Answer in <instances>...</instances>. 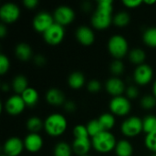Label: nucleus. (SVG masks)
Segmentation results:
<instances>
[{"instance_id":"nucleus-31","label":"nucleus","mask_w":156,"mask_h":156,"mask_svg":"<svg viewBox=\"0 0 156 156\" xmlns=\"http://www.w3.org/2000/svg\"><path fill=\"white\" fill-rule=\"evenodd\" d=\"M87 129H88V133H89V135L91 136L92 138L97 136L98 134H100L101 133L104 132L99 120H91L88 123H87Z\"/></svg>"},{"instance_id":"nucleus-22","label":"nucleus","mask_w":156,"mask_h":156,"mask_svg":"<svg viewBox=\"0 0 156 156\" xmlns=\"http://www.w3.org/2000/svg\"><path fill=\"white\" fill-rule=\"evenodd\" d=\"M114 150L117 156H132L133 154V147L127 140L119 141Z\"/></svg>"},{"instance_id":"nucleus-16","label":"nucleus","mask_w":156,"mask_h":156,"mask_svg":"<svg viewBox=\"0 0 156 156\" xmlns=\"http://www.w3.org/2000/svg\"><path fill=\"white\" fill-rule=\"evenodd\" d=\"M24 145L28 152L37 153L43 146V139L38 133H29L24 139Z\"/></svg>"},{"instance_id":"nucleus-21","label":"nucleus","mask_w":156,"mask_h":156,"mask_svg":"<svg viewBox=\"0 0 156 156\" xmlns=\"http://www.w3.org/2000/svg\"><path fill=\"white\" fill-rule=\"evenodd\" d=\"M21 97H22L23 101H25L26 105L29 106V107L35 106L37 103L38 99H39V95H38L37 90H35L34 88H31V87H28L21 94Z\"/></svg>"},{"instance_id":"nucleus-34","label":"nucleus","mask_w":156,"mask_h":156,"mask_svg":"<svg viewBox=\"0 0 156 156\" xmlns=\"http://www.w3.org/2000/svg\"><path fill=\"white\" fill-rule=\"evenodd\" d=\"M144 144L150 151L156 154V132L146 134V137L144 140Z\"/></svg>"},{"instance_id":"nucleus-7","label":"nucleus","mask_w":156,"mask_h":156,"mask_svg":"<svg viewBox=\"0 0 156 156\" xmlns=\"http://www.w3.org/2000/svg\"><path fill=\"white\" fill-rule=\"evenodd\" d=\"M20 16V9L14 3H5L0 7V19L3 24H12L16 22Z\"/></svg>"},{"instance_id":"nucleus-41","label":"nucleus","mask_w":156,"mask_h":156,"mask_svg":"<svg viewBox=\"0 0 156 156\" xmlns=\"http://www.w3.org/2000/svg\"><path fill=\"white\" fill-rule=\"evenodd\" d=\"M63 106H64L66 112H73L76 110V104L72 101H67Z\"/></svg>"},{"instance_id":"nucleus-40","label":"nucleus","mask_w":156,"mask_h":156,"mask_svg":"<svg viewBox=\"0 0 156 156\" xmlns=\"http://www.w3.org/2000/svg\"><path fill=\"white\" fill-rule=\"evenodd\" d=\"M34 62H35V64H36L37 66L42 67V66H44V65L46 64V58H45L43 55L38 54V55H37V56L34 58Z\"/></svg>"},{"instance_id":"nucleus-8","label":"nucleus","mask_w":156,"mask_h":156,"mask_svg":"<svg viewBox=\"0 0 156 156\" xmlns=\"http://www.w3.org/2000/svg\"><path fill=\"white\" fill-rule=\"evenodd\" d=\"M54 21L55 23L64 27L69 25L75 18L74 10L68 5H59L54 11Z\"/></svg>"},{"instance_id":"nucleus-46","label":"nucleus","mask_w":156,"mask_h":156,"mask_svg":"<svg viewBox=\"0 0 156 156\" xmlns=\"http://www.w3.org/2000/svg\"><path fill=\"white\" fill-rule=\"evenodd\" d=\"M153 93H154V96L156 98V80L153 85Z\"/></svg>"},{"instance_id":"nucleus-4","label":"nucleus","mask_w":156,"mask_h":156,"mask_svg":"<svg viewBox=\"0 0 156 156\" xmlns=\"http://www.w3.org/2000/svg\"><path fill=\"white\" fill-rule=\"evenodd\" d=\"M108 50L116 59L122 58L129 51L126 38L122 35H113L108 41Z\"/></svg>"},{"instance_id":"nucleus-5","label":"nucleus","mask_w":156,"mask_h":156,"mask_svg":"<svg viewBox=\"0 0 156 156\" xmlns=\"http://www.w3.org/2000/svg\"><path fill=\"white\" fill-rule=\"evenodd\" d=\"M121 131L127 137H135L144 131L143 120L137 116L129 117L122 122Z\"/></svg>"},{"instance_id":"nucleus-23","label":"nucleus","mask_w":156,"mask_h":156,"mask_svg":"<svg viewBox=\"0 0 156 156\" xmlns=\"http://www.w3.org/2000/svg\"><path fill=\"white\" fill-rule=\"evenodd\" d=\"M12 88L14 91L17 94H22L28 88L27 79L23 75H17L13 79Z\"/></svg>"},{"instance_id":"nucleus-42","label":"nucleus","mask_w":156,"mask_h":156,"mask_svg":"<svg viewBox=\"0 0 156 156\" xmlns=\"http://www.w3.org/2000/svg\"><path fill=\"white\" fill-rule=\"evenodd\" d=\"M23 3H24V5L29 9H34L38 5L37 0H24Z\"/></svg>"},{"instance_id":"nucleus-39","label":"nucleus","mask_w":156,"mask_h":156,"mask_svg":"<svg viewBox=\"0 0 156 156\" xmlns=\"http://www.w3.org/2000/svg\"><path fill=\"white\" fill-rule=\"evenodd\" d=\"M144 3L143 0H123L122 4L129 8H135Z\"/></svg>"},{"instance_id":"nucleus-9","label":"nucleus","mask_w":156,"mask_h":156,"mask_svg":"<svg viewBox=\"0 0 156 156\" xmlns=\"http://www.w3.org/2000/svg\"><path fill=\"white\" fill-rule=\"evenodd\" d=\"M55 23L54 17L51 14L46 11L39 12L33 19V27L37 32L44 34Z\"/></svg>"},{"instance_id":"nucleus-25","label":"nucleus","mask_w":156,"mask_h":156,"mask_svg":"<svg viewBox=\"0 0 156 156\" xmlns=\"http://www.w3.org/2000/svg\"><path fill=\"white\" fill-rule=\"evenodd\" d=\"M145 58H146V54H145L144 50L142 49V48H136L132 49L129 52V59H130V61L133 62V64L138 65V66L144 64V62L145 60Z\"/></svg>"},{"instance_id":"nucleus-35","label":"nucleus","mask_w":156,"mask_h":156,"mask_svg":"<svg viewBox=\"0 0 156 156\" xmlns=\"http://www.w3.org/2000/svg\"><path fill=\"white\" fill-rule=\"evenodd\" d=\"M73 135L75 138H87L90 136L87 126H84L81 124L75 126V128L73 129Z\"/></svg>"},{"instance_id":"nucleus-45","label":"nucleus","mask_w":156,"mask_h":156,"mask_svg":"<svg viewBox=\"0 0 156 156\" xmlns=\"http://www.w3.org/2000/svg\"><path fill=\"white\" fill-rule=\"evenodd\" d=\"M2 90H3L4 91H6V90H9V86H8L7 84H3V85H2Z\"/></svg>"},{"instance_id":"nucleus-19","label":"nucleus","mask_w":156,"mask_h":156,"mask_svg":"<svg viewBox=\"0 0 156 156\" xmlns=\"http://www.w3.org/2000/svg\"><path fill=\"white\" fill-rule=\"evenodd\" d=\"M15 53H16V58L19 60L27 61L32 56V48L28 44L22 42V43H19L16 45Z\"/></svg>"},{"instance_id":"nucleus-29","label":"nucleus","mask_w":156,"mask_h":156,"mask_svg":"<svg viewBox=\"0 0 156 156\" xmlns=\"http://www.w3.org/2000/svg\"><path fill=\"white\" fill-rule=\"evenodd\" d=\"M143 128L146 134L156 132V116L147 115L143 119Z\"/></svg>"},{"instance_id":"nucleus-26","label":"nucleus","mask_w":156,"mask_h":156,"mask_svg":"<svg viewBox=\"0 0 156 156\" xmlns=\"http://www.w3.org/2000/svg\"><path fill=\"white\" fill-rule=\"evenodd\" d=\"M99 122L103 129V131L105 132H109L111 129L113 128L114 124H115V118L113 116V114L112 113H103L99 117Z\"/></svg>"},{"instance_id":"nucleus-2","label":"nucleus","mask_w":156,"mask_h":156,"mask_svg":"<svg viewBox=\"0 0 156 156\" xmlns=\"http://www.w3.org/2000/svg\"><path fill=\"white\" fill-rule=\"evenodd\" d=\"M68 127L66 118L60 113L49 114L44 122V129L46 133L53 137L60 136L65 133Z\"/></svg>"},{"instance_id":"nucleus-24","label":"nucleus","mask_w":156,"mask_h":156,"mask_svg":"<svg viewBox=\"0 0 156 156\" xmlns=\"http://www.w3.org/2000/svg\"><path fill=\"white\" fill-rule=\"evenodd\" d=\"M44 128V122L37 116H32L27 121V129L31 133H38Z\"/></svg>"},{"instance_id":"nucleus-1","label":"nucleus","mask_w":156,"mask_h":156,"mask_svg":"<svg viewBox=\"0 0 156 156\" xmlns=\"http://www.w3.org/2000/svg\"><path fill=\"white\" fill-rule=\"evenodd\" d=\"M112 0L98 1L97 9L91 16V24L94 28L103 30L109 27L112 23Z\"/></svg>"},{"instance_id":"nucleus-18","label":"nucleus","mask_w":156,"mask_h":156,"mask_svg":"<svg viewBox=\"0 0 156 156\" xmlns=\"http://www.w3.org/2000/svg\"><path fill=\"white\" fill-rule=\"evenodd\" d=\"M46 100H47L48 104L53 105V106L64 105L66 102L64 93L60 90L56 89V88H51L47 91Z\"/></svg>"},{"instance_id":"nucleus-36","label":"nucleus","mask_w":156,"mask_h":156,"mask_svg":"<svg viewBox=\"0 0 156 156\" xmlns=\"http://www.w3.org/2000/svg\"><path fill=\"white\" fill-rule=\"evenodd\" d=\"M9 67H10V62H9L8 58L5 55L1 54L0 55V74L1 75L5 74L8 71Z\"/></svg>"},{"instance_id":"nucleus-27","label":"nucleus","mask_w":156,"mask_h":156,"mask_svg":"<svg viewBox=\"0 0 156 156\" xmlns=\"http://www.w3.org/2000/svg\"><path fill=\"white\" fill-rule=\"evenodd\" d=\"M72 151V146H70L68 143L59 142L55 145L54 156H71Z\"/></svg>"},{"instance_id":"nucleus-30","label":"nucleus","mask_w":156,"mask_h":156,"mask_svg":"<svg viewBox=\"0 0 156 156\" xmlns=\"http://www.w3.org/2000/svg\"><path fill=\"white\" fill-rule=\"evenodd\" d=\"M130 20H131L130 15L125 11H121L113 16L112 22L115 26L122 27L127 26L130 23Z\"/></svg>"},{"instance_id":"nucleus-50","label":"nucleus","mask_w":156,"mask_h":156,"mask_svg":"<svg viewBox=\"0 0 156 156\" xmlns=\"http://www.w3.org/2000/svg\"><path fill=\"white\" fill-rule=\"evenodd\" d=\"M82 156H90V155H88V154H86V155H82Z\"/></svg>"},{"instance_id":"nucleus-47","label":"nucleus","mask_w":156,"mask_h":156,"mask_svg":"<svg viewBox=\"0 0 156 156\" xmlns=\"http://www.w3.org/2000/svg\"><path fill=\"white\" fill-rule=\"evenodd\" d=\"M155 2V0H152V1H147V0H146V1H144V3H145V4H150V5H151V4H154Z\"/></svg>"},{"instance_id":"nucleus-17","label":"nucleus","mask_w":156,"mask_h":156,"mask_svg":"<svg viewBox=\"0 0 156 156\" xmlns=\"http://www.w3.org/2000/svg\"><path fill=\"white\" fill-rule=\"evenodd\" d=\"M72 150L73 152L79 156L86 155L89 151L90 150V147L92 146L91 141L87 138H75V140L72 143Z\"/></svg>"},{"instance_id":"nucleus-38","label":"nucleus","mask_w":156,"mask_h":156,"mask_svg":"<svg viewBox=\"0 0 156 156\" xmlns=\"http://www.w3.org/2000/svg\"><path fill=\"white\" fill-rule=\"evenodd\" d=\"M126 94L129 99H136L139 96V90L136 86H129L126 89Z\"/></svg>"},{"instance_id":"nucleus-20","label":"nucleus","mask_w":156,"mask_h":156,"mask_svg":"<svg viewBox=\"0 0 156 156\" xmlns=\"http://www.w3.org/2000/svg\"><path fill=\"white\" fill-rule=\"evenodd\" d=\"M69 86L73 90H80L85 84V77L80 71H73L68 79Z\"/></svg>"},{"instance_id":"nucleus-6","label":"nucleus","mask_w":156,"mask_h":156,"mask_svg":"<svg viewBox=\"0 0 156 156\" xmlns=\"http://www.w3.org/2000/svg\"><path fill=\"white\" fill-rule=\"evenodd\" d=\"M111 112L117 116H125L127 115L132 108L131 102L128 98L123 96L113 97L109 104Z\"/></svg>"},{"instance_id":"nucleus-11","label":"nucleus","mask_w":156,"mask_h":156,"mask_svg":"<svg viewBox=\"0 0 156 156\" xmlns=\"http://www.w3.org/2000/svg\"><path fill=\"white\" fill-rule=\"evenodd\" d=\"M154 77V70L148 64H142L136 67L134 73H133V79L135 82L139 85H146L150 83Z\"/></svg>"},{"instance_id":"nucleus-33","label":"nucleus","mask_w":156,"mask_h":156,"mask_svg":"<svg viewBox=\"0 0 156 156\" xmlns=\"http://www.w3.org/2000/svg\"><path fill=\"white\" fill-rule=\"evenodd\" d=\"M141 106L145 110H151L156 106V98L154 95H145L141 100Z\"/></svg>"},{"instance_id":"nucleus-49","label":"nucleus","mask_w":156,"mask_h":156,"mask_svg":"<svg viewBox=\"0 0 156 156\" xmlns=\"http://www.w3.org/2000/svg\"><path fill=\"white\" fill-rule=\"evenodd\" d=\"M1 156H6V155H5V154H2V155H1Z\"/></svg>"},{"instance_id":"nucleus-12","label":"nucleus","mask_w":156,"mask_h":156,"mask_svg":"<svg viewBox=\"0 0 156 156\" xmlns=\"http://www.w3.org/2000/svg\"><path fill=\"white\" fill-rule=\"evenodd\" d=\"M24 148V141H22L19 137L16 136L8 138L3 145L4 154L6 156L20 155Z\"/></svg>"},{"instance_id":"nucleus-43","label":"nucleus","mask_w":156,"mask_h":156,"mask_svg":"<svg viewBox=\"0 0 156 156\" xmlns=\"http://www.w3.org/2000/svg\"><path fill=\"white\" fill-rule=\"evenodd\" d=\"M7 33V29H6V27L5 26V24H1L0 25V37L2 38H4L5 37Z\"/></svg>"},{"instance_id":"nucleus-14","label":"nucleus","mask_w":156,"mask_h":156,"mask_svg":"<svg viewBox=\"0 0 156 156\" xmlns=\"http://www.w3.org/2000/svg\"><path fill=\"white\" fill-rule=\"evenodd\" d=\"M105 89L107 92L112 97L122 96V93L126 90L124 82L118 77H112L108 79L105 83Z\"/></svg>"},{"instance_id":"nucleus-28","label":"nucleus","mask_w":156,"mask_h":156,"mask_svg":"<svg viewBox=\"0 0 156 156\" xmlns=\"http://www.w3.org/2000/svg\"><path fill=\"white\" fill-rule=\"evenodd\" d=\"M144 42L151 48H156V27L147 28L143 35Z\"/></svg>"},{"instance_id":"nucleus-44","label":"nucleus","mask_w":156,"mask_h":156,"mask_svg":"<svg viewBox=\"0 0 156 156\" xmlns=\"http://www.w3.org/2000/svg\"><path fill=\"white\" fill-rule=\"evenodd\" d=\"M90 3H89V2H85L84 4H83V9L85 10V11H87V10H90Z\"/></svg>"},{"instance_id":"nucleus-37","label":"nucleus","mask_w":156,"mask_h":156,"mask_svg":"<svg viewBox=\"0 0 156 156\" xmlns=\"http://www.w3.org/2000/svg\"><path fill=\"white\" fill-rule=\"evenodd\" d=\"M88 90L90 91V92H98L101 90V84L99 80H91L89 83H88V86H87Z\"/></svg>"},{"instance_id":"nucleus-32","label":"nucleus","mask_w":156,"mask_h":156,"mask_svg":"<svg viewBox=\"0 0 156 156\" xmlns=\"http://www.w3.org/2000/svg\"><path fill=\"white\" fill-rule=\"evenodd\" d=\"M110 69L114 77H118L122 75L124 71V64L121 59H115L112 62L110 66Z\"/></svg>"},{"instance_id":"nucleus-15","label":"nucleus","mask_w":156,"mask_h":156,"mask_svg":"<svg viewBox=\"0 0 156 156\" xmlns=\"http://www.w3.org/2000/svg\"><path fill=\"white\" fill-rule=\"evenodd\" d=\"M76 38L83 46H90L95 40L93 30L87 26H80L76 30Z\"/></svg>"},{"instance_id":"nucleus-13","label":"nucleus","mask_w":156,"mask_h":156,"mask_svg":"<svg viewBox=\"0 0 156 156\" xmlns=\"http://www.w3.org/2000/svg\"><path fill=\"white\" fill-rule=\"evenodd\" d=\"M26 103L21 95H14L9 97L5 102V110L10 115H18L26 108Z\"/></svg>"},{"instance_id":"nucleus-10","label":"nucleus","mask_w":156,"mask_h":156,"mask_svg":"<svg viewBox=\"0 0 156 156\" xmlns=\"http://www.w3.org/2000/svg\"><path fill=\"white\" fill-rule=\"evenodd\" d=\"M65 36L64 27L57 23H54L44 34L43 37L45 41L51 46H57L63 40Z\"/></svg>"},{"instance_id":"nucleus-48","label":"nucleus","mask_w":156,"mask_h":156,"mask_svg":"<svg viewBox=\"0 0 156 156\" xmlns=\"http://www.w3.org/2000/svg\"><path fill=\"white\" fill-rule=\"evenodd\" d=\"M151 156H156V154H152Z\"/></svg>"},{"instance_id":"nucleus-3","label":"nucleus","mask_w":156,"mask_h":156,"mask_svg":"<svg viewBox=\"0 0 156 156\" xmlns=\"http://www.w3.org/2000/svg\"><path fill=\"white\" fill-rule=\"evenodd\" d=\"M92 147L99 153L106 154L115 149L117 142L114 135L110 132H102L91 139Z\"/></svg>"}]
</instances>
